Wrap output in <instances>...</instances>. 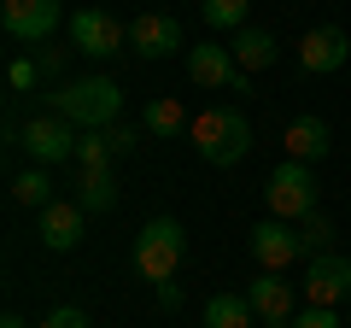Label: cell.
<instances>
[{
  "label": "cell",
  "instance_id": "6da1fadb",
  "mask_svg": "<svg viewBox=\"0 0 351 328\" xmlns=\"http://www.w3.org/2000/svg\"><path fill=\"white\" fill-rule=\"evenodd\" d=\"M188 141H193V152H199L205 164L234 170V164L252 152V124L234 112V106H205V112L188 124Z\"/></svg>",
  "mask_w": 351,
  "mask_h": 328
},
{
  "label": "cell",
  "instance_id": "7a4b0ae2",
  "mask_svg": "<svg viewBox=\"0 0 351 328\" xmlns=\"http://www.w3.org/2000/svg\"><path fill=\"white\" fill-rule=\"evenodd\" d=\"M47 112L71 117L76 129H112L117 112H123V89L112 76H82V82H59L47 94Z\"/></svg>",
  "mask_w": 351,
  "mask_h": 328
},
{
  "label": "cell",
  "instance_id": "3957f363",
  "mask_svg": "<svg viewBox=\"0 0 351 328\" xmlns=\"http://www.w3.org/2000/svg\"><path fill=\"white\" fill-rule=\"evenodd\" d=\"M188 258V229L176 217H152L135 235V276L147 281H176V264Z\"/></svg>",
  "mask_w": 351,
  "mask_h": 328
},
{
  "label": "cell",
  "instance_id": "277c9868",
  "mask_svg": "<svg viewBox=\"0 0 351 328\" xmlns=\"http://www.w3.org/2000/svg\"><path fill=\"white\" fill-rule=\"evenodd\" d=\"M263 205H269V217H281V223H304L311 211H322V205H316V170L299 164V159L276 164L269 182H263Z\"/></svg>",
  "mask_w": 351,
  "mask_h": 328
},
{
  "label": "cell",
  "instance_id": "5b68a950",
  "mask_svg": "<svg viewBox=\"0 0 351 328\" xmlns=\"http://www.w3.org/2000/svg\"><path fill=\"white\" fill-rule=\"evenodd\" d=\"M76 141H82V129H76L71 117H59V112H41V117H29V124L18 129V147H24L36 164L76 159Z\"/></svg>",
  "mask_w": 351,
  "mask_h": 328
},
{
  "label": "cell",
  "instance_id": "8992f818",
  "mask_svg": "<svg viewBox=\"0 0 351 328\" xmlns=\"http://www.w3.org/2000/svg\"><path fill=\"white\" fill-rule=\"evenodd\" d=\"M59 24H64L59 0H0V30L12 41H24V47H41Z\"/></svg>",
  "mask_w": 351,
  "mask_h": 328
},
{
  "label": "cell",
  "instance_id": "52a82bcc",
  "mask_svg": "<svg viewBox=\"0 0 351 328\" xmlns=\"http://www.w3.org/2000/svg\"><path fill=\"white\" fill-rule=\"evenodd\" d=\"M71 41L88 59H117V53L129 47V24H117L100 6H82V12H71Z\"/></svg>",
  "mask_w": 351,
  "mask_h": 328
},
{
  "label": "cell",
  "instance_id": "ba28073f",
  "mask_svg": "<svg viewBox=\"0 0 351 328\" xmlns=\"http://www.w3.org/2000/svg\"><path fill=\"white\" fill-rule=\"evenodd\" d=\"M188 76L199 82V89H234V94H252V76L234 65V53H228L223 41H199V47H188Z\"/></svg>",
  "mask_w": 351,
  "mask_h": 328
},
{
  "label": "cell",
  "instance_id": "9c48e42d",
  "mask_svg": "<svg viewBox=\"0 0 351 328\" xmlns=\"http://www.w3.org/2000/svg\"><path fill=\"white\" fill-rule=\"evenodd\" d=\"M129 47L141 59H170L176 47H188V30H182L176 12H141V18H129Z\"/></svg>",
  "mask_w": 351,
  "mask_h": 328
},
{
  "label": "cell",
  "instance_id": "30bf717a",
  "mask_svg": "<svg viewBox=\"0 0 351 328\" xmlns=\"http://www.w3.org/2000/svg\"><path fill=\"white\" fill-rule=\"evenodd\" d=\"M252 258H258L269 276H281L287 264H299L304 258V240H299V229L293 223H281V217H263L258 229H252Z\"/></svg>",
  "mask_w": 351,
  "mask_h": 328
},
{
  "label": "cell",
  "instance_id": "8fae6325",
  "mask_svg": "<svg viewBox=\"0 0 351 328\" xmlns=\"http://www.w3.org/2000/svg\"><path fill=\"white\" fill-rule=\"evenodd\" d=\"M339 299H351V258H339V253L311 258V270H304V305H339Z\"/></svg>",
  "mask_w": 351,
  "mask_h": 328
},
{
  "label": "cell",
  "instance_id": "7c38bea8",
  "mask_svg": "<svg viewBox=\"0 0 351 328\" xmlns=\"http://www.w3.org/2000/svg\"><path fill=\"white\" fill-rule=\"evenodd\" d=\"M346 59H351V41H346V30H334V24H316V30H304V41H299V65H304L311 76H334Z\"/></svg>",
  "mask_w": 351,
  "mask_h": 328
},
{
  "label": "cell",
  "instance_id": "4fadbf2b",
  "mask_svg": "<svg viewBox=\"0 0 351 328\" xmlns=\"http://www.w3.org/2000/svg\"><path fill=\"white\" fill-rule=\"evenodd\" d=\"M82 205L76 200H53L47 211H41V223H36V235H41V246H47V253H71L76 240H82Z\"/></svg>",
  "mask_w": 351,
  "mask_h": 328
},
{
  "label": "cell",
  "instance_id": "5bb4252c",
  "mask_svg": "<svg viewBox=\"0 0 351 328\" xmlns=\"http://www.w3.org/2000/svg\"><path fill=\"white\" fill-rule=\"evenodd\" d=\"M228 53H234V65H240V71H269V65H276L281 59V41L276 36H269V30H240V36H228Z\"/></svg>",
  "mask_w": 351,
  "mask_h": 328
},
{
  "label": "cell",
  "instance_id": "9a60e30c",
  "mask_svg": "<svg viewBox=\"0 0 351 328\" xmlns=\"http://www.w3.org/2000/svg\"><path fill=\"white\" fill-rule=\"evenodd\" d=\"M281 141H287V159H299V164H316V159H328V124H322L316 112L293 117Z\"/></svg>",
  "mask_w": 351,
  "mask_h": 328
},
{
  "label": "cell",
  "instance_id": "2e32d148",
  "mask_svg": "<svg viewBox=\"0 0 351 328\" xmlns=\"http://www.w3.org/2000/svg\"><path fill=\"white\" fill-rule=\"evenodd\" d=\"M246 299H252V311H258V323H281V316H293V281H281V276L263 270L246 288Z\"/></svg>",
  "mask_w": 351,
  "mask_h": 328
},
{
  "label": "cell",
  "instance_id": "e0dca14e",
  "mask_svg": "<svg viewBox=\"0 0 351 328\" xmlns=\"http://www.w3.org/2000/svg\"><path fill=\"white\" fill-rule=\"evenodd\" d=\"M252 299L246 293H211L205 299V328H252Z\"/></svg>",
  "mask_w": 351,
  "mask_h": 328
},
{
  "label": "cell",
  "instance_id": "ac0fdd59",
  "mask_svg": "<svg viewBox=\"0 0 351 328\" xmlns=\"http://www.w3.org/2000/svg\"><path fill=\"white\" fill-rule=\"evenodd\" d=\"M76 205H82L88 217H100L117 205V176L112 170H82V182H76Z\"/></svg>",
  "mask_w": 351,
  "mask_h": 328
},
{
  "label": "cell",
  "instance_id": "d6986e66",
  "mask_svg": "<svg viewBox=\"0 0 351 328\" xmlns=\"http://www.w3.org/2000/svg\"><path fill=\"white\" fill-rule=\"evenodd\" d=\"M141 124H147L152 135H182V129H188L193 117L182 112V100H176V94H158V100H147V112H141Z\"/></svg>",
  "mask_w": 351,
  "mask_h": 328
},
{
  "label": "cell",
  "instance_id": "ffe728a7",
  "mask_svg": "<svg viewBox=\"0 0 351 328\" xmlns=\"http://www.w3.org/2000/svg\"><path fill=\"white\" fill-rule=\"evenodd\" d=\"M12 200H18V205H29V211H47V205L59 200V194H53V176L36 164V170H24V176L12 182Z\"/></svg>",
  "mask_w": 351,
  "mask_h": 328
},
{
  "label": "cell",
  "instance_id": "44dd1931",
  "mask_svg": "<svg viewBox=\"0 0 351 328\" xmlns=\"http://www.w3.org/2000/svg\"><path fill=\"white\" fill-rule=\"evenodd\" d=\"M199 12H205V24H211V30H228V36H240V30H246L252 0H205Z\"/></svg>",
  "mask_w": 351,
  "mask_h": 328
},
{
  "label": "cell",
  "instance_id": "7402d4cb",
  "mask_svg": "<svg viewBox=\"0 0 351 328\" xmlns=\"http://www.w3.org/2000/svg\"><path fill=\"white\" fill-rule=\"evenodd\" d=\"M299 240H304V258H322L328 246H334V217L328 211H311L299 223Z\"/></svg>",
  "mask_w": 351,
  "mask_h": 328
},
{
  "label": "cell",
  "instance_id": "603a6c76",
  "mask_svg": "<svg viewBox=\"0 0 351 328\" xmlns=\"http://www.w3.org/2000/svg\"><path fill=\"white\" fill-rule=\"evenodd\" d=\"M76 164H82V170H112V141H106V129H82Z\"/></svg>",
  "mask_w": 351,
  "mask_h": 328
},
{
  "label": "cell",
  "instance_id": "cb8c5ba5",
  "mask_svg": "<svg viewBox=\"0 0 351 328\" xmlns=\"http://www.w3.org/2000/svg\"><path fill=\"white\" fill-rule=\"evenodd\" d=\"M36 82H41V65L29 59V53H18V59L6 65V89H12V94H29Z\"/></svg>",
  "mask_w": 351,
  "mask_h": 328
},
{
  "label": "cell",
  "instance_id": "d4e9b609",
  "mask_svg": "<svg viewBox=\"0 0 351 328\" xmlns=\"http://www.w3.org/2000/svg\"><path fill=\"white\" fill-rule=\"evenodd\" d=\"M293 328H346V323L334 305H304V311H293Z\"/></svg>",
  "mask_w": 351,
  "mask_h": 328
},
{
  "label": "cell",
  "instance_id": "484cf974",
  "mask_svg": "<svg viewBox=\"0 0 351 328\" xmlns=\"http://www.w3.org/2000/svg\"><path fill=\"white\" fill-rule=\"evenodd\" d=\"M36 328H94V323H88V316L76 311V305H59V311H47Z\"/></svg>",
  "mask_w": 351,
  "mask_h": 328
},
{
  "label": "cell",
  "instance_id": "4316f807",
  "mask_svg": "<svg viewBox=\"0 0 351 328\" xmlns=\"http://www.w3.org/2000/svg\"><path fill=\"white\" fill-rule=\"evenodd\" d=\"M106 141H112V159H129V152H135V129H129V124H112Z\"/></svg>",
  "mask_w": 351,
  "mask_h": 328
},
{
  "label": "cell",
  "instance_id": "83f0119b",
  "mask_svg": "<svg viewBox=\"0 0 351 328\" xmlns=\"http://www.w3.org/2000/svg\"><path fill=\"white\" fill-rule=\"evenodd\" d=\"M36 65H41V76H47V82H59L64 65H71V53H59V47H53V53H36Z\"/></svg>",
  "mask_w": 351,
  "mask_h": 328
},
{
  "label": "cell",
  "instance_id": "f1b7e54d",
  "mask_svg": "<svg viewBox=\"0 0 351 328\" xmlns=\"http://www.w3.org/2000/svg\"><path fill=\"white\" fill-rule=\"evenodd\" d=\"M158 305L164 311H182V281H158Z\"/></svg>",
  "mask_w": 351,
  "mask_h": 328
},
{
  "label": "cell",
  "instance_id": "f546056e",
  "mask_svg": "<svg viewBox=\"0 0 351 328\" xmlns=\"http://www.w3.org/2000/svg\"><path fill=\"white\" fill-rule=\"evenodd\" d=\"M0 328H29V323H24L18 311H6V316H0Z\"/></svg>",
  "mask_w": 351,
  "mask_h": 328
},
{
  "label": "cell",
  "instance_id": "4dcf8cb0",
  "mask_svg": "<svg viewBox=\"0 0 351 328\" xmlns=\"http://www.w3.org/2000/svg\"><path fill=\"white\" fill-rule=\"evenodd\" d=\"M263 328H293V316H281V323H263Z\"/></svg>",
  "mask_w": 351,
  "mask_h": 328
},
{
  "label": "cell",
  "instance_id": "1f68e13d",
  "mask_svg": "<svg viewBox=\"0 0 351 328\" xmlns=\"http://www.w3.org/2000/svg\"><path fill=\"white\" fill-rule=\"evenodd\" d=\"M346 328H351V316H346Z\"/></svg>",
  "mask_w": 351,
  "mask_h": 328
}]
</instances>
